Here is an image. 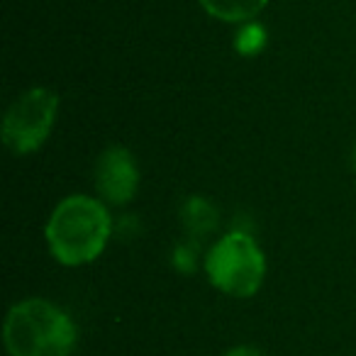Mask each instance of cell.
<instances>
[{"label":"cell","instance_id":"cell-1","mask_svg":"<svg viewBox=\"0 0 356 356\" xmlns=\"http://www.w3.org/2000/svg\"><path fill=\"white\" fill-rule=\"evenodd\" d=\"M113 237V215L98 195L74 193L54 205L44 239L56 264L79 268L103 257Z\"/></svg>","mask_w":356,"mask_h":356},{"label":"cell","instance_id":"cell-2","mask_svg":"<svg viewBox=\"0 0 356 356\" xmlns=\"http://www.w3.org/2000/svg\"><path fill=\"white\" fill-rule=\"evenodd\" d=\"M8 356H71L79 344L74 317L47 298L13 302L3 322Z\"/></svg>","mask_w":356,"mask_h":356},{"label":"cell","instance_id":"cell-3","mask_svg":"<svg viewBox=\"0 0 356 356\" xmlns=\"http://www.w3.org/2000/svg\"><path fill=\"white\" fill-rule=\"evenodd\" d=\"M205 276L215 291L229 298H254L266 281V254L247 232H227L205 254Z\"/></svg>","mask_w":356,"mask_h":356},{"label":"cell","instance_id":"cell-4","mask_svg":"<svg viewBox=\"0 0 356 356\" xmlns=\"http://www.w3.org/2000/svg\"><path fill=\"white\" fill-rule=\"evenodd\" d=\"M59 105V95L47 86H35L17 95L8 105L0 127V137L8 152L15 156L40 152L56 127Z\"/></svg>","mask_w":356,"mask_h":356},{"label":"cell","instance_id":"cell-5","mask_svg":"<svg viewBox=\"0 0 356 356\" xmlns=\"http://www.w3.org/2000/svg\"><path fill=\"white\" fill-rule=\"evenodd\" d=\"M95 195L110 208H124L134 200L139 191V163L127 147L103 149L93 168Z\"/></svg>","mask_w":356,"mask_h":356},{"label":"cell","instance_id":"cell-6","mask_svg":"<svg viewBox=\"0 0 356 356\" xmlns=\"http://www.w3.org/2000/svg\"><path fill=\"white\" fill-rule=\"evenodd\" d=\"M198 3L210 17L227 25L257 20L268 6V0H198Z\"/></svg>","mask_w":356,"mask_h":356},{"label":"cell","instance_id":"cell-7","mask_svg":"<svg viewBox=\"0 0 356 356\" xmlns=\"http://www.w3.org/2000/svg\"><path fill=\"white\" fill-rule=\"evenodd\" d=\"M222 356H266L259 346H252V344H239V346H232L227 349Z\"/></svg>","mask_w":356,"mask_h":356},{"label":"cell","instance_id":"cell-8","mask_svg":"<svg viewBox=\"0 0 356 356\" xmlns=\"http://www.w3.org/2000/svg\"><path fill=\"white\" fill-rule=\"evenodd\" d=\"M351 168H354V173H356V142H354V147H351Z\"/></svg>","mask_w":356,"mask_h":356}]
</instances>
